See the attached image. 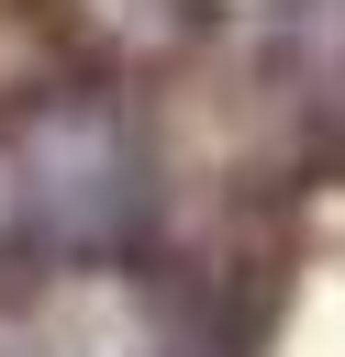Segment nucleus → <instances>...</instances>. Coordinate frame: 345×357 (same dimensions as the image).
<instances>
[{"label": "nucleus", "instance_id": "2", "mask_svg": "<svg viewBox=\"0 0 345 357\" xmlns=\"http://www.w3.org/2000/svg\"><path fill=\"white\" fill-rule=\"evenodd\" d=\"M0 357H189V312L134 257L0 268Z\"/></svg>", "mask_w": 345, "mask_h": 357}, {"label": "nucleus", "instance_id": "3", "mask_svg": "<svg viewBox=\"0 0 345 357\" xmlns=\"http://www.w3.org/2000/svg\"><path fill=\"white\" fill-rule=\"evenodd\" d=\"M67 22L100 45V56H178L189 33H200V0H67Z\"/></svg>", "mask_w": 345, "mask_h": 357}, {"label": "nucleus", "instance_id": "1", "mask_svg": "<svg viewBox=\"0 0 345 357\" xmlns=\"http://www.w3.org/2000/svg\"><path fill=\"white\" fill-rule=\"evenodd\" d=\"M22 190V257H134L156 223V134L122 89H45L0 123Z\"/></svg>", "mask_w": 345, "mask_h": 357}]
</instances>
